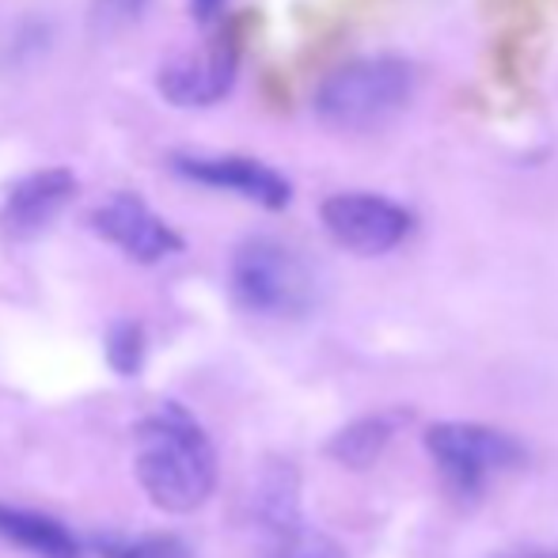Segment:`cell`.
<instances>
[{"instance_id": "52a82bcc", "label": "cell", "mask_w": 558, "mask_h": 558, "mask_svg": "<svg viewBox=\"0 0 558 558\" xmlns=\"http://www.w3.org/2000/svg\"><path fill=\"white\" fill-rule=\"evenodd\" d=\"M92 228L107 243H114L125 258H133L141 266H156L183 251V235L163 221L145 198H137L130 191L111 194L107 202H99L96 214H92Z\"/></svg>"}, {"instance_id": "ac0fdd59", "label": "cell", "mask_w": 558, "mask_h": 558, "mask_svg": "<svg viewBox=\"0 0 558 558\" xmlns=\"http://www.w3.org/2000/svg\"><path fill=\"white\" fill-rule=\"evenodd\" d=\"M498 558H555V555H547V551H506Z\"/></svg>"}, {"instance_id": "2e32d148", "label": "cell", "mask_w": 558, "mask_h": 558, "mask_svg": "<svg viewBox=\"0 0 558 558\" xmlns=\"http://www.w3.org/2000/svg\"><path fill=\"white\" fill-rule=\"evenodd\" d=\"M99 4H104V12L111 15V20H137L148 0H99Z\"/></svg>"}, {"instance_id": "d6986e66", "label": "cell", "mask_w": 558, "mask_h": 558, "mask_svg": "<svg viewBox=\"0 0 558 558\" xmlns=\"http://www.w3.org/2000/svg\"><path fill=\"white\" fill-rule=\"evenodd\" d=\"M555 558H558V555H555Z\"/></svg>"}, {"instance_id": "ba28073f", "label": "cell", "mask_w": 558, "mask_h": 558, "mask_svg": "<svg viewBox=\"0 0 558 558\" xmlns=\"http://www.w3.org/2000/svg\"><path fill=\"white\" fill-rule=\"evenodd\" d=\"M171 171L186 183L214 186V191L240 194L263 209H286L293 202V186L270 163L247 160V156H175Z\"/></svg>"}, {"instance_id": "7a4b0ae2", "label": "cell", "mask_w": 558, "mask_h": 558, "mask_svg": "<svg viewBox=\"0 0 558 558\" xmlns=\"http://www.w3.org/2000/svg\"><path fill=\"white\" fill-rule=\"evenodd\" d=\"M414 96V69L403 58L376 53L338 65L319 81L312 111L338 133H368L391 122Z\"/></svg>"}, {"instance_id": "9a60e30c", "label": "cell", "mask_w": 558, "mask_h": 558, "mask_svg": "<svg viewBox=\"0 0 558 558\" xmlns=\"http://www.w3.org/2000/svg\"><path fill=\"white\" fill-rule=\"evenodd\" d=\"M266 558H345V551L335 544L331 536H324V532L308 529V532H301L296 539H289V544L270 547V551H266Z\"/></svg>"}, {"instance_id": "4fadbf2b", "label": "cell", "mask_w": 558, "mask_h": 558, "mask_svg": "<svg viewBox=\"0 0 558 558\" xmlns=\"http://www.w3.org/2000/svg\"><path fill=\"white\" fill-rule=\"evenodd\" d=\"M99 558H194L179 536H99Z\"/></svg>"}, {"instance_id": "8992f818", "label": "cell", "mask_w": 558, "mask_h": 558, "mask_svg": "<svg viewBox=\"0 0 558 558\" xmlns=\"http://www.w3.org/2000/svg\"><path fill=\"white\" fill-rule=\"evenodd\" d=\"M240 69V35L235 27H221L206 46L171 58L160 69V96L175 107H214L232 92Z\"/></svg>"}, {"instance_id": "277c9868", "label": "cell", "mask_w": 558, "mask_h": 558, "mask_svg": "<svg viewBox=\"0 0 558 558\" xmlns=\"http://www.w3.org/2000/svg\"><path fill=\"white\" fill-rule=\"evenodd\" d=\"M422 441H426V452L441 475L445 490L460 506H475L490 486V478L517 471L529 460L524 445L513 434L498 426H483V422H437L426 429Z\"/></svg>"}, {"instance_id": "3957f363", "label": "cell", "mask_w": 558, "mask_h": 558, "mask_svg": "<svg viewBox=\"0 0 558 558\" xmlns=\"http://www.w3.org/2000/svg\"><path fill=\"white\" fill-rule=\"evenodd\" d=\"M228 286L240 308L266 319L308 316L319 296L308 258L274 235H251L232 251Z\"/></svg>"}, {"instance_id": "e0dca14e", "label": "cell", "mask_w": 558, "mask_h": 558, "mask_svg": "<svg viewBox=\"0 0 558 558\" xmlns=\"http://www.w3.org/2000/svg\"><path fill=\"white\" fill-rule=\"evenodd\" d=\"M221 8H225V0H191V15L198 23H214L217 15H221Z\"/></svg>"}, {"instance_id": "6da1fadb", "label": "cell", "mask_w": 558, "mask_h": 558, "mask_svg": "<svg viewBox=\"0 0 558 558\" xmlns=\"http://www.w3.org/2000/svg\"><path fill=\"white\" fill-rule=\"evenodd\" d=\"M133 475L160 513L183 517L214 498L221 463L206 426L183 403L168 399L137 426Z\"/></svg>"}, {"instance_id": "5bb4252c", "label": "cell", "mask_w": 558, "mask_h": 558, "mask_svg": "<svg viewBox=\"0 0 558 558\" xmlns=\"http://www.w3.org/2000/svg\"><path fill=\"white\" fill-rule=\"evenodd\" d=\"M107 365L118 376H137L145 365V327L137 319H118L107 331Z\"/></svg>"}, {"instance_id": "5b68a950", "label": "cell", "mask_w": 558, "mask_h": 558, "mask_svg": "<svg viewBox=\"0 0 558 558\" xmlns=\"http://www.w3.org/2000/svg\"><path fill=\"white\" fill-rule=\"evenodd\" d=\"M319 221L338 247L353 251L361 258H376L396 251L414 232V214L384 194L345 191L331 194L319 206Z\"/></svg>"}, {"instance_id": "30bf717a", "label": "cell", "mask_w": 558, "mask_h": 558, "mask_svg": "<svg viewBox=\"0 0 558 558\" xmlns=\"http://www.w3.org/2000/svg\"><path fill=\"white\" fill-rule=\"evenodd\" d=\"M251 524L270 539V547H281L308 532L301 517V471L289 460H266L251 486Z\"/></svg>"}, {"instance_id": "8fae6325", "label": "cell", "mask_w": 558, "mask_h": 558, "mask_svg": "<svg viewBox=\"0 0 558 558\" xmlns=\"http://www.w3.org/2000/svg\"><path fill=\"white\" fill-rule=\"evenodd\" d=\"M0 539L35 558H81V539L38 509H20L0 501Z\"/></svg>"}, {"instance_id": "9c48e42d", "label": "cell", "mask_w": 558, "mask_h": 558, "mask_svg": "<svg viewBox=\"0 0 558 558\" xmlns=\"http://www.w3.org/2000/svg\"><path fill=\"white\" fill-rule=\"evenodd\" d=\"M76 194V175L69 168H43L23 175L20 183L8 191L4 206H0V232L8 240L23 243L46 232Z\"/></svg>"}, {"instance_id": "7c38bea8", "label": "cell", "mask_w": 558, "mask_h": 558, "mask_svg": "<svg viewBox=\"0 0 558 558\" xmlns=\"http://www.w3.org/2000/svg\"><path fill=\"white\" fill-rule=\"evenodd\" d=\"M403 422H407V411H376V414H365V418H353L350 426H342L331 441H327V456L350 471L373 468L384 456V448L391 445V437L399 434Z\"/></svg>"}]
</instances>
